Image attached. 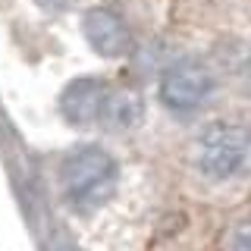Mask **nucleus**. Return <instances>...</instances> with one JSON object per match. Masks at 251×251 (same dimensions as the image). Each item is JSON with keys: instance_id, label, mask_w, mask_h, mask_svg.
<instances>
[{"instance_id": "nucleus-5", "label": "nucleus", "mask_w": 251, "mask_h": 251, "mask_svg": "<svg viewBox=\"0 0 251 251\" xmlns=\"http://www.w3.org/2000/svg\"><path fill=\"white\" fill-rule=\"evenodd\" d=\"M110 85L98 75H85L69 82L60 94V113L73 126H94L100 123V110L107 104Z\"/></svg>"}, {"instance_id": "nucleus-6", "label": "nucleus", "mask_w": 251, "mask_h": 251, "mask_svg": "<svg viewBox=\"0 0 251 251\" xmlns=\"http://www.w3.org/2000/svg\"><path fill=\"white\" fill-rule=\"evenodd\" d=\"M145 116V104L135 91L129 88H110L107 94V104L100 110V126L110 132H129L135 129Z\"/></svg>"}, {"instance_id": "nucleus-3", "label": "nucleus", "mask_w": 251, "mask_h": 251, "mask_svg": "<svg viewBox=\"0 0 251 251\" xmlns=\"http://www.w3.org/2000/svg\"><path fill=\"white\" fill-rule=\"evenodd\" d=\"M214 88H217V78L207 63L185 57L163 69L157 91H160V100L167 110H173V113H195V110H201L210 100Z\"/></svg>"}, {"instance_id": "nucleus-2", "label": "nucleus", "mask_w": 251, "mask_h": 251, "mask_svg": "<svg viewBox=\"0 0 251 251\" xmlns=\"http://www.w3.org/2000/svg\"><path fill=\"white\" fill-rule=\"evenodd\" d=\"M251 157V129L242 123L217 120L204 126L198 141H195V167L201 176L223 182L248 163Z\"/></svg>"}, {"instance_id": "nucleus-4", "label": "nucleus", "mask_w": 251, "mask_h": 251, "mask_svg": "<svg viewBox=\"0 0 251 251\" xmlns=\"http://www.w3.org/2000/svg\"><path fill=\"white\" fill-rule=\"evenodd\" d=\"M82 35L91 44V50L107 60L126 57L132 50V31L126 25V19L107 6H91L82 16Z\"/></svg>"}, {"instance_id": "nucleus-1", "label": "nucleus", "mask_w": 251, "mask_h": 251, "mask_svg": "<svg viewBox=\"0 0 251 251\" xmlns=\"http://www.w3.org/2000/svg\"><path fill=\"white\" fill-rule=\"evenodd\" d=\"M60 179L63 192L78 210H94L116 188V163L104 148L98 145H82L75 151H69L60 163Z\"/></svg>"}, {"instance_id": "nucleus-8", "label": "nucleus", "mask_w": 251, "mask_h": 251, "mask_svg": "<svg viewBox=\"0 0 251 251\" xmlns=\"http://www.w3.org/2000/svg\"><path fill=\"white\" fill-rule=\"evenodd\" d=\"M38 6H41L44 13H66L75 6V0H35Z\"/></svg>"}, {"instance_id": "nucleus-7", "label": "nucleus", "mask_w": 251, "mask_h": 251, "mask_svg": "<svg viewBox=\"0 0 251 251\" xmlns=\"http://www.w3.org/2000/svg\"><path fill=\"white\" fill-rule=\"evenodd\" d=\"M232 251H251V223H242L232 229V239H229Z\"/></svg>"}]
</instances>
